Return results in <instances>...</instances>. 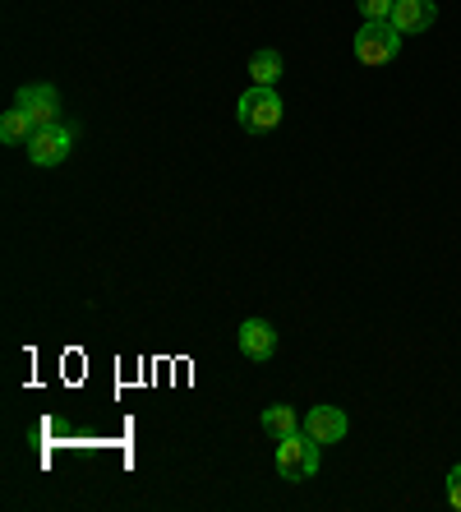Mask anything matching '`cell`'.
Returning a JSON list of instances; mask_svg holds the SVG:
<instances>
[{"label": "cell", "mask_w": 461, "mask_h": 512, "mask_svg": "<svg viewBox=\"0 0 461 512\" xmlns=\"http://www.w3.org/2000/svg\"><path fill=\"white\" fill-rule=\"evenodd\" d=\"M282 116H286V102H282V93H277V88L249 84L245 93H240V102H236V120L245 125L249 134L277 130V125H282Z\"/></svg>", "instance_id": "cell-1"}, {"label": "cell", "mask_w": 461, "mask_h": 512, "mask_svg": "<svg viewBox=\"0 0 461 512\" xmlns=\"http://www.w3.org/2000/svg\"><path fill=\"white\" fill-rule=\"evenodd\" d=\"M277 471H282V480H291V485L309 480L314 471H319V443L309 439L305 429H300V434L277 439Z\"/></svg>", "instance_id": "cell-2"}, {"label": "cell", "mask_w": 461, "mask_h": 512, "mask_svg": "<svg viewBox=\"0 0 461 512\" xmlns=\"http://www.w3.org/2000/svg\"><path fill=\"white\" fill-rule=\"evenodd\" d=\"M402 37L406 33H397V24H365L355 33V60L360 65H388L402 51Z\"/></svg>", "instance_id": "cell-3"}, {"label": "cell", "mask_w": 461, "mask_h": 512, "mask_svg": "<svg viewBox=\"0 0 461 512\" xmlns=\"http://www.w3.org/2000/svg\"><path fill=\"white\" fill-rule=\"evenodd\" d=\"M70 153H74V130L65 120L42 125V130H33V139H28V162H33V167H60Z\"/></svg>", "instance_id": "cell-4"}, {"label": "cell", "mask_w": 461, "mask_h": 512, "mask_svg": "<svg viewBox=\"0 0 461 512\" xmlns=\"http://www.w3.org/2000/svg\"><path fill=\"white\" fill-rule=\"evenodd\" d=\"M14 107H24L28 120H33V130H42V125H56L60 120V93L51 84H24L14 93Z\"/></svg>", "instance_id": "cell-5"}, {"label": "cell", "mask_w": 461, "mask_h": 512, "mask_svg": "<svg viewBox=\"0 0 461 512\" xmlns=\"http://www.w3.org/2000/svg\"><path fill=\"white\" fill-rule=\"evenodd\" d=\"M346 429H351V420H346V411H337V406H314L305 416V434L319 448H328V443H342Z\"/></svg>", "instance_id": "cell-6"}, {"label": "cell", "mask_w": 461, "mask_h": 512, "mask_svg": "<svg viewBox=\"0 0 461 512\" xmlns=\"http://www.w3.org/2000/svg\"><path fill=\"white\" fill-rule=\"evenodd\" d=\"M434 19H438L434 0H397V5H392L397 33H425V28H434Z\"/></svg>", "instance_id": "cell-7"}, {"label": "cell", "mask_w": 461, "mask_h": 512, "mask_svg": "<svg viewBox=\"0 0 461 512\" xmlns=\"http://www.w3.org/2000/svg\"><path fill=\"white\" fill-rule=\"evenodd\" d=\"M240 351L249 360H268L277 351V333H272L268 319H245L240 323Z\"/></svg>", "instance_id": "cell-8"}, {"label": "cell", "mask_w": 461, "mask_h": 512, "mask_svg": "<svg viewBox=\"0 0 461 512\" xmlns=\"http://www.w3.org/2000/svg\"><path fill=\"white\" fill-rule=\"evenodd\" d=\"M282 74H286L282 51L263 47V51H254V56H249V84H259V88H277V84H282Z\"/></svg>", "instance_id": "cell-9"}, {"label": "cell", "mask_w": 461, "mask_h": 512, "mask_svg": "<svg viewBox=\"0 0 461 512\" xmlns=\"http://www.w3.org/2000/svg\"><path fill=\"white\" fill-rule=\"evenodd\" d=\"M263 429H268L272 439H286V434H300V429H305V416H296V406L277 402L263 411Z\"/></svg>", "instance_id": "cell-10"}, {"label": "cell", "mask_w": 461, "mask_h": 512, "mask_svg": "<svg viewBox=\"0 0 461 512\" xmlns=\"http://www.w3.org/2000/svg\"><path fill=\"white\" fill-rule=\"evenodd\" d=\"M33 139V120H28L24 107H10L0 116V143H28Z\"/></svg>", "instance_id": "cell-11"}, {"label": "cell", "mask_w": 461, "mask_h": 512, "mask_svg": "<svg viewBox=\"0 0 461 512\" xmlns=\"http://www.w3.org/2000/svg\"><path fill=\"white\" fill-rule=\"evenodd\" d=\"M360 14H365V24H392V5L397 0H355Z\"/></svg>", "instance_id": "cell-12"}, {"label": "cell", "mask_w": 461, "mask_h": 512, "mask_svg": "<svg viewBox=\"0 0 461 512\" xmlns=\"http://www.w3.org/2000/svg\"><path fill=\"white\" fill-rule=\"evenodd\" d=\"M448 503H452V508L461 512V462H457V466H452V471H448Z\"/></svg>", "instance_id": "cell-13"}]
</instances>
